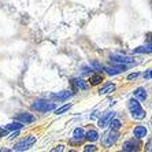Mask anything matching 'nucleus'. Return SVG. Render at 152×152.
<instances>
[{"label": "nucleus", "instance_id": "nucleus-1", "mask_svg": "<svg viewBox=\"0 0 152 152\" xmlns=\"http://www.w3.org/2000/svg\"><path fill=\"white\" fill-rule=\"evenodd\" d=\"M127 107H129V111H130L132 117L134 118V119H138L141 121L145 118V111L142 110L141 104L138 103L137 99H132L127 102Z\"/></svg>", "mask_w": 152, "mask_h": 152}, {"label": "nucleus", "instance_id": "nucleus-2", "mask_svg": "<svg viewBox=\"0 0 152 152\" xmlns=\"http://www.w3.org/2000/svg\"><path fill=\"white\" fill-rule=\"evenodd\" d=\"M32 108L36 111H40V113H48V111H52L56 108V104L51 102H47V100H34L32 104Z\"/></svg>", "mask_w": 152, "mask_h": 152}, {"label": "nucleus", "instance_id": "nucleus-3", "mask_svg": "<svg viewBox=\"0 0 152 152\" xmlns=\"http://www.w3.org/2000/svg\"><path fill=\"white\" fill-rule=\"evenodd\" d=\"M36 142V136H28L14 145V151H26Z\"/></svg>", "mask_w": 152, "mask_h": 152}, {"label": "nucleus", "instance_id": "nucleus-4", "mask_svg": "<svg viewBox=\"0 0 152 152\" xmlns=\"http://www.w3.org/2000/svg\"><path fill=\"white\" fill-rule=\"evenodd\" d=\"M118 137H119V133H118V130H115V129H111L110 132H107L106 136H104V138H103V145L104 147H111L113 144H115L118 140Z\"/></svg>", "mask_w": 152, "mask_h": 152}, {"label": "nucleus", "instance_id": "nucleus-5", "mask_svg": "<svg viewBox=\"0 0 152 152\" xmlns=\"http://www.w3.org/2000/svg\"><path fill=\"white\" fill-rule=\"evenodd\" d=\"M110 60H113V63H133L134 59L132 56H127V55H121V53H114L110 56Z\"/></svg>", "mask_w": 152, "mask_h": 152}, {"label": "nucleus", "instance_id": "nucleus-6", "mask_svg": "<svg viewBox=\"0 0 152 152\" xmlns=\"http://www.w3.org/2000/svg\"><path fill=\"white\" fill-rule=\"evenodd\" d=\"M115 114L117 113H114V111H107V113H104L102 115V118L99 119V122H97V126H99L100 129H104L107 125L110 124V121L115 117Z\"/></svg>", "mask_w": 152, "mask_h": 152}, {"label": "nucleus", "instance_id": "nucleus-7", "mask_svg": "<svg viewBox=\"0 0 152 152\" xmlns=\"http://www.w3.org/2000/svg\"><path fill=\"white\" fill-rule=\"evenodd\" d=\"M103 70L106 71L108 75H118L126 70V66H125L124 63H119V66H107V67H104Z\"/></svg>", "mask_w": 152, "mask_h": 152}, {"label": "nucleus", "instance_id": "nucleus-8", "mask_svg": "<svg viewBox=\"0 0 152 152\" xmlns=\"http://www.w3.org/2000/svg\"><path fill=\"white\" fill-rule=\"evenodd\" d=\"M138 148H140V142L138 141H134V138L133 140H127V141L124 142V145H122V149L124 151H138Z\"/></svg>", "mask_w": 152, "mask_h": 152}, {"label": "nucleus", "instance_id": "nucleus-9", "mask_svg": "<svg viewBox=\"0 0 152 152\" xmlns=\"http://www.w3.org/2000/svg\"><path fill=\"white\" fill-rule=\"evenodd\" d=\"M15 119H17V121H19V122H22V124L28 125V124H33V122H34V121H36V118L33 117L32 114L23 113V114H18L17 117H15Z\"/></svg>", "mask_w": 152, "mask_h": 152}, {"label": "nucleus", "instance_id": "nucleus-10", "mask_svg": "<svg viewBox=\"0 0 152 152\" xmlns=\"http://www.w3.org/2000/svg\"><path fill=\"white\" fill-rule=\"evenodd\" d=\"M73 95H74V92H70V91H62V92H58V93H52L51 97L58 99V100H62V102H63V100H69Z\"/></svg>", "mask_w": 152, "mask_h": 152}, {"label": "nucleus", "instance_id": "nucleus-11", "mask_svg": "<svg viewBox=\"0 0 152 152\" xmlns=\"http://www.w3.org/2000/svg\"><path fill=\"white\" fill-rule=\"evenodd\" d=\"M147 134H148V130H147V127H145V126H141V125L136 126L134 130H133V136H134L136 138H144Z\"/></svg>", "mask_w": 152, "mask_h": 152}, {"label": "nucleus", "instance_id": "nucleus-12", "mask_svg": "<svg viewBox=\"0 0 152 152\" xmlns=\"http://www.w3.org/2000/svg\"><path fill=\"white\" fill-rule=\"evenodd\" d=\"M133 96H134V99H137L138 102H145L147 100V92H145L144 88H137L133 92Z\"/></svg>", "mask_w": 152, "mask_h": 152}, {"label": "nucleus", "instance_id": "nucleus-13", "mask_svg": "<svg viewBox=\"0 0 152 152\" xmlns=\"http://www.w3.org/2000/svg\"><path fill=\"white\" fill-rule=\"evenodd\" d=\"M85 138L89 140L91 142L97 141V140H99V133H97V130H95V129H91L88 133H85Z\"/></svg>", "mask_w": 152, "mask_h": 152}, {"label": "nucleus", "instance_id": "nucleus-14", "mask_svg": "<svg viewBox=\"0 0 152 152\" xmlns=\"http://www.w3.org/2000/svg\"><path fill=\"white\" fill-rule=\"evenodd\" d=\"M134 53H152V44L149 45H144V47H137L133 50Z\"/></svg>", "mask_w": 152, "mask_h": 152}, {"label": "nucleus", "instance_id": "nucleus-15", "mask_svg": "<svg viewBox=\"0 0 152 152\" xmlns=\"http://www.w3.org/2000/svg\"><path fill=\"white\" fill-rule=\"evenodd\" d=\"M73 137H74V140H77V141H81L82 138H85V132L82 127H77V129H74V132H73Z\"/></svg>", "mask_w": 152, "mask_h": 152}, {"label": "nucleus", "instance_id": "nucleus-16", "mask_svg": "<svg viewBox=\"0 0 152 152\" xmlns=\"http://www.w3.org/2000/svg\"><path fill=\"white\" fill-rule=\"evenodd\" d=\"M115 84H107V85H104L102 89L99 91V93L100 95H108V93H111L113 91H115Z\"/></svg>", "mask_w": 152, "mask_h": 152}, {"label": "nucleus", "instance_id": "nucleus-17", "mask_svg": "<svg viewBox=\"0 0 152 152\" xmlns=\"http://www.w3.org/2000/svg\"><path fill=\"white\" fill-rule=\"evenodd\" d=\"M74 85L77 86L78 89H82V91H86V89L89 88V85L86 84L84 80H81V78H75V80H74Z\"/></svg>", "mask_w": 152, "mask_h": 152}, {"label": "nucleus", "instance_id": "nucleus-18", "mask_svg": "<svg viewBox=\"0 0 152 152\" xmlns=\"http://www.w3.org/2000/svg\"><path fill=\"white\" fill-rule=\"evenodd\" d=\"M23 126H25V124H22V122H12V124H8L6 126V129L7 130H19Z\"/></svg>", "mask_w": 152, "mask_h": 152}, {"label": "nucleus", "instance_id": "nucleus-19", "mask_svg": "<svg viewBox=\"0 0 152 152\" xmlns=\"http://www.w3.org/2000/svg\"><path fill=\"white\" fill-rule=\"evenodd\" d=\"M111 126V129H115V130H119L121 126H122V122H121L119 119H115V118H113V119L110 121V124H108Z\"/></svg>", "mask_w": 152, "mask_h": 152}, {"label": "nucleus", "instance_id": "nucleus-20", "mask_svg": "<svg viewBox=\"0 0 152 152\" xmlns=\"http://www.w3.org/2000/svg\"><path fill=\"white\" fill-rule=\"evenodd\" d=\"M102 81H103L102 74H93L92 77H91V80H89V82H91L92 85H97V84H100Z\"/></svg>", "mask_w": 152, "mask_h": 152}, {"label": "nucleus", "instance_id": "nucleus-21", "mask_svg": "<svg viewBox=\"0 0 152 152\" xmlns=\"http://www.w3.org/2000/svg\"><path fill=\"white\" fill-rule=\"evenodd\" d=\"M70 108H71V104H64V106H62L60 108H55V114H56V115H60V114L69 111Z\"/></svg>", "mask_w": 152, "mask_h": 152}, {"label": "nucleus", "instance_id": "nucleus-22", "mask_svg": "<svg viewBox=\"0 0 152 152\" xmlns=\"http://www.w3.org/2000/svg\"><path fill=\"white\" fill-rule=\"evenodd\" d=\"M96 149H97V148H96V147H95V145H93V144H88V145H85V147H84V151H85V152H89V151H96Z\"/></svg>", "mask_w": 152, "mask_h": 152}, {"label": "nucleus", "instance_id": "nucleus-23", "mask_svg": "<svg viewBox=\"0 0 152 152\" xmlns=\"http://www.w3.org/2000/svg\"><path fill=\"white\" fill-rule=\"evenodd\" d=\"M92 66L96 69V70H103V66L102 64H99L97 62H92Z\"/></svg>", "mask_w": 152, "mask_h": 152}, {"label": "nucleus", "instance_id": "nucleus-24", "mask_svg": "<svg viewBox=\"0 0 152 152\" xmlns=\"http://www.w3.org/2000/svg\"><path fill=\"white\" fill-rule=\"evenodd\" d=\"M138 75H140L138 73H132V74L127 75V80H134V78H137Z\"/></svg>", "mask_w": 152, "mask_h": 152}, {"label": "nucleus", "instance_id": "nucleus-25", "mask_svg": "<svg viewBox=\"0 0 152 152\" xmlns=\"http://www.w3.org/2000/svg\"><path fill=\"white\" fill-rule=\"evenodd\" d=\"M7 133H8L7 129H1V127H0V137H3V136H7Z\"/></svg>", "mask_w": 152, "mask_h": 152}, {"label": "nucleus", "instance_id": "nucleus-26", "mask_svg": "<svg viewBox=\"0 0 152 152\" xmlns=\"http://www.w3.org/2000/svg\"><path fill=\"white\" fill-rule=\"evenodd\" d=\"M52 151H53V152H56V151H63V145H58V148H53Z\"/></svg>", "mask_w": 152, "mask_h": 152}, {"label": "nucleus", "instance_id": "nucleus-27", "mask_svg": "<svg viewBox=\"0 0 152 152\" xmlns=\"http://www.w3.org/2000/svg\"><path fill=\"white\" fill-rule=\"evenodd\" d=\"M149 77L152 78V70H149Z\"/></svg>", "mask_w": 152, "mask_h": 152}, {"label": "nucleus", "instance_id": "nucleus-28", "mask_svg": "<svg viewBox=\"0 0 152 152\" xmlns=\"http://www.w3.org/2000/svg\"><path fill=\"white\" fill-rule=\"evenodd\" d=\"M149 41H151V42H152V34H151V36H149Z\"/></svg>", "mask_w": 152, "mask_h": 152}]
</instances>
